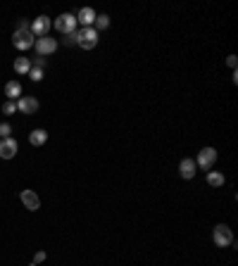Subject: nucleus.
Wrapping results in <instances>:
<instances>
[{
	"mask_svg": "<svg viewBox=\"0 0 238 266\" xmlns=\"http://www.w3.org/2000/svg\"><path fill=\"white\" fill-rule=\"evenodd\" d=\"M98 31L93 27H83L81 31H77V45L83 48V50H93L95 45H98Z\"/></svg>",
	"mask_w": 238,
	"mask_h": 266,
	"instance_id": "obj_1",
	"label": "nucleus"
},
{
	"mask_svg": "<svg viewBox=\"0 0 238 266\" xmlns=\"http://www.w3.org/2000/svg\"><path fill=\"white\" fill-rule=\"evenodd\" d=\"M12 43L17 50H29V48H34V43H36V38H34V33H31V29H14V36H12Z\"/></svg>",
	"mask_w": 238,
	"mask_h": 266,
	"instance_id": "obj_2",
	"label": "nucleus"
},
{
	"mask_svg": "<svg viewBox=\"0 0 238 266\" xmlns=\"http://www.w3.org/2000/svg\"><path fill=\"white\" fill-rule=\"evenodd\" d=\"M77 14H69V12H65V14H60L57 19L53 22V27L60 31V33H65V36H69V33H74L77 31Z\"/></svg>",
	"mask_w": 238,
	"mask_h": 266,
	"instance_id": "obj_3",
	"label": "nucleus"
},
{
	"mask_svg": "<svg viewBox=\"0 0 238 266\" xmlns=\"http://www.w3.org/2000/svg\"><path fill=\"white\" fill-rule=\"evenodd\" d=\"M212 238H214V245H217V247H229V245H234V233H231V228L224 226V224L214 226Z\"/></svg>",
	"mask_w": 238,
	"mask_h": 266,
	"instance_id": "obj_4",
	"label": "nucleus"
},
{
	"mask_svg": "<svg viewBox=\"0 0 238 266\" xmlns=\"http://www.w3.org/2000/svg\"><path fill=\"white\" fill-rule=\"evenodd\" d=\"M214 162H217V150L214 147H202L198 152V160H196V166H200V169H212L214 166Z\"/></svg>",
	"mask_w": 238,
	"mask_h": 266,
	"instance_id": "obj_5",
	"label": "nucleus"
},
{
	"mask_svg": "<svg viewBox=\"0 0 238 266\" xmlns=\"http://www.w3.org/2000/svg\"><path fill=\"white\" fill-rule=\"evenodd\" d=\"M50 27H53V19L45 17V14H40V17H36V19L31 22V33L39 36V38H43V36H48Z\"/></svg>",
	"mask_w": 238,
	"mask_h": 266,
	"instance_id": "obj_6",
	"label": "nucleus"
},
{
	"mask_svg": "<svg viewBox=\"0 0 238 266\" xmlns=\"http://www.w3.org/2000/svg\"><path fill=\"white\" fill-rule=\"evenodd\" d=\"M34 48H36L39 57H48V55H53L55 50H57V40H55V38H48V36H43V38H36Z\"/></svg>",
	"mask_w": 238,
	"mask_h": 266,
	"instance_id": "obj_7",
	"label": "nucleus"
},
{
	"mask_svg": "<svg viewBox=\"0 0 238 266\" xmlns=\"http://www.w3.org/2000/svg\"><path fill=\"white\" fill-rule=\"evenodd\" d=\"M17 112H22V114H36L39 112V100L36 98H31V95H24V98H19L17 100Z\"/></svg>",
	"mask_w": 238,
	"mask_h": 266,
	"instance_id": "obj_8",
	"label": "nucleus"
},
{
	"mask_svg": "<svg viewBox=\"0 0 238 266\" xmlns=\"http://www.w3.org/2000/svg\"><path fill=\"white\" fill-rule=\"evenodd\" d=\"M19 200H22V204H24L27 209H31V212H36V209H40V200H39V195H36L34 190H22V195H19Z\"/></svg>",
	"mask_w": 238,
	"mask_h": 266,
	"instance_id": "obj_9",
	"label": "nucleus"
},
{
	"mask_svg": "<svg viewBox=\"0 0 238 266\" xmlns=\"http://www.w3.org/2000/svg\"><path fill=\"white\" fill-rule=\"evenodd\" d=\"M14 155H17V140H14V138L0 140V157H2V160H12Z\"/></svg>",
	"mask_w": 238,
	"mask_h": 266,
	"instance_id": "obj_10",
	"label": "nucleus"
},
{
	"mask_svg": "<svg viewBox=\"0 0 238 266\" xmlns=\"http://www.w3.org/2000/svg\"><path fill=\"white\" fill-rule=\"evenodd\" d=\"M196 169H198V166H196V160H188V157H186V160L179 162V176L186 178V181H191V178L196 176Z\"/></svg>",
	"mask_w": 238,
	"mask_h": 266,
	"instance_id": "obj_11",
	"label": "nucleus"
},
{
	"mask_svg": "<svg viewBox=\"0 0 238 266\" xmlns=\"http://www.w3.org/2000/svg\"><path fill=\"white\" fill-rule=\"evenodd\" d=\"M95 10H91V7H81L79 14H77V22H81L83 27H93L95 24Z\"/></svg>",
	"mask_w": 238,
	"mask_h": 266,
	"instance_id": "obj_12",
	"label": "nucleus"
},
{
	"mask_svg": "<svg viewBox=\"0 0 238 266\" xmlns=\"http://www.w3.org/2000/svg\"><path fill=\"white\" fill-rule=\"evenodd\" d=\"M45 140H48V131H43V129H34V131L29 133V143L34 147L45 145Z\"/></svg>",
	"mask_w": 238,
	"mask_h": 266,
	"instance_id": "obj_13",
	"label": "nucleus"
},
{
	"mask_svg": "<svg viewBox=\"0 0 238 266\" xmlns=\"http://www.w3.org/2000/svg\"><path fill=\"white\" fill-rule=\"evenodd\" d=\"M5 95H7L10 100H17V98L22 95V83H19V81H7V83H5Z\"/></svg>",
	"mask_w": 238,
	"mask_h": 266,
	"instance_id": "obj_14",
	"label": "nucleus"
},
{
	"mask_svg": "<svg viewBox=\"0 0 238 266\" xmlns=\"http://www.w3.org/2000/svg\"><path fill=\"white\" fill-rule=\"evenodd\" d=\"M14 71L17 74H29L31 71V60L29 57H17L14 60Z\"/></svg>",
	"mask_w": 238,
	"mask_h": 266,
	"instance_id": "obj_15",
	"label": "nucleus"
},
{
	"mask_svg": "<svg viewBox=\"0 0 238 266\" xmlns=\"http://www.w3.org/2000/svg\"><path fill=\"white\" fill-rule=\"evenodd\" d=\"M207 183H210L212 188L224 186V173H219V171H210V173H207Z\"/></svg>",
	"mask_w": 238,
	"mask_h": 266,
	"instance_id": "obj_16",
	"label": "nucleus"
},
{
	"mask_svg": "<svg viewBox=\"0 0 238 266\" xmlns=\"http://www.w3.org/2000/svg\"><path fill=\"white\" fill-rule=\"evenodd\" d=\"M107 27H110V17H107V14H98V17H95V24H93V29H95V31H105Z\"/></svg>",
	"mask_w": 238,
	"mask_h": 266,
	"instance_id": "obj_17",
	"label": "nucleus"
},
{
	"mask_svg": "<svg viewBox=\"0 0 238 266\" xmlns=\"http://www.w3.org/2000/svg\"><path fill=\"white\" fill-rule=\"evenodd\" d=\"M14 112H17V102H14V100H7V102L2 105V114H7V117H12Z\"/></svg>",
	"mask_w": 238,
	"mask_h": 266,
	"instance_id": "obj_18",
	"label": "nucleus"
},
{
	"mask_svg": "<svg viewBox=\"0 0 238 266\" xmlns=\"http://www.w3.org/2000/svg\"><path fill=\"white\" fill-rule=\"evenodd\" d=\"M29 79H31V81H43V69L31 66V71H29Z\"/></svg>",
	"mask_w": 238,
	"mask_h": 266,
	"instance_id": "obj_19",
	"label": "nucleus"
},
{
	"mask_svg": "<svg viewBox=\"0 0 238 266\" xmlns=\"http://www.w3.org/2000/svg\"><path fill=\"white\" fill-rule=\"evenodd\" d=\"M10 133H12V126L10 124H0V140L10 138Z\"/></svg>",
	"mask_w": 238,
	"mask_h": 266,
	"instance_id": "obj_20",
	"label": "nucleus"
},
{
	"mask_svg": "<svg viewBox=\"0 0 238 266\" xmlns=\"http://www.w3.org/2000/svg\"><path fill=\"white\" fill-rule=\"evenodd\" d=\"M72 43H77V31H74V33H69V36L65 38V45H72Z\"/></svg>",
	"mask_w": 238,
	"mask_h": 266,
	"instance_id": "obj_21",
	"label": "nucleus"
},
{
	"mask_svg": "<svg viewBox=\"0 0 238 266\" xmlns=\"http://www.w3.org/2000/svg\"><path fill=\"white\" fill-rule=\"evenodd\" d=\"M34 65H36V69H43V66H45V57H36Z\"/></svg>",
	"mask_w": 238,
	"mask_h": 266,
	"instance_id": "obj_22",
	"label": "nucleus"
},
{
	"mask_svg": "<svg viewBox=\"0 0 238 266\" xmlns=\"http://www.w3.org/2000/svg\"><path fill=\"white\" fill-rule=\"evenodd\" d=\"M43 259H45V252L40 250V252H36V257H34V264H40Z\"/></svg>",
	"mask_w": 238,
	"mask_h": 266,
	"instance_id": "obj_23",
	"label": "nucleus"
},
{
	"mask_svg": "<svg viewBox=\"0 0 238 266\" xmlns=\"http://www.w3.org/2000/svg\"><path fill=\"white\" fill-rule=\"evenodd\" d=\"M17 29H31L29 19H19V22H17Z\"/></svg>",
	"mask_w": 238,
	"mask_h": 266,
	"instance_id": "obj_24",
	"label": "nucleus"
},
{
	"mask_svg": "<svg viewBox=\"0 0 238 266\" xmlns=\"http://www.w3.org/2000/svg\"><path fill=\"white\" fill-rule=\"evenodd\" d=\"M226 65L231 66V69H236V65H238V62H236V55H231V57L226 60Z\"/></svg>",
	"mask_w": 238,
	"mask_h": 266,
	"instance_id": "obj_25",
	"label": "nucleus"
},
{
	"mask_svg": "<svg viewBox=\"0 0 238 266\" xmlns=\"http://www.w3.org/2000/svg\"><path fill=\"white\" fill-rule=\"evenodd\" d=\"M31 266H39V264H31Z\"/></svg>",
	"mask_w": 238,
	"mask_h": 266,
	"instance_id": "obj_26",
	"label": "nucleus"
}]
</instances>
